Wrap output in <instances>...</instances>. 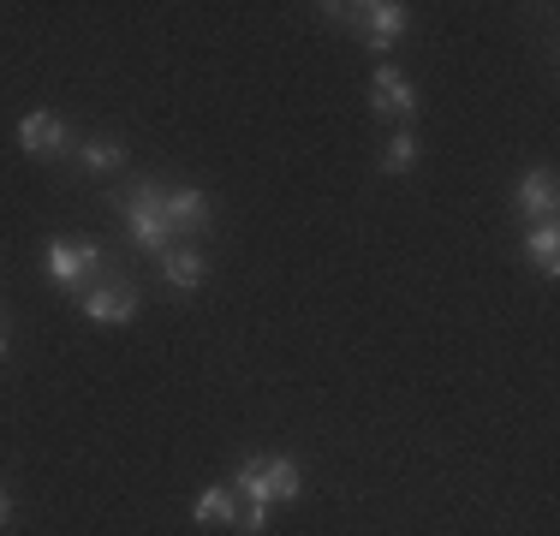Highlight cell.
<instances>
[{"instance_id":"obj_2","label":"cell","mask_w":560,"mask_h":536,"mask_svg":"<svg viewBox=\"0 0 560 536\" xmlns=\"http://www.w3.org/2000/svg\"><path fill=\"white\" fill-rule=\"evenodd\" d=\"M43 268H48V280H55L60 292H72V299H78L90 280L108 275V250H102L96 238H48Z\"/></svg>"},{"instance_id":"obj_3","label":"cell","mask_w":560,"mask_h":536,"mask_svg":"<svg viewBox=\"0 0 560 536\" xmlns=\"http://www.w3.org/2000/svg\"><path fill=\"white\" fill-rule=\"evenodd\" d=\"M226 489L245 494V501H257V506H275V501H299L304 477H299V465H292V459H245Z\"/></svg>"},{"instance_id":"obj_12","label":"cell","mask_w":560,"mask_h":536,"mask_svg":"<svg viewBox=\"0 0 560 536\" xmlns=\"http://www.w3.org/2000/svg\"><path fill=\"white\" fill-rule=\"evenodd\" d=\"M78 167H84V173L126 167V143H119V138H84V143H78Z\"/></svg>"},{"instance_id":"obj_8","label":"cell","mask_w":560,"mask_h":536,"mask_svg":"<svg viewBox=\"0 0 560 536\" xmlns=\"http://www.w3.org/2000/svg\"><path fill=\"white\" fill-rule=\"evenodd\" d=\"M19 143H24V155H36V161H55L66 155V126H60V114H48V107H36V114H24L19 119Z\"/></svg>"},{"instance_id":"obj_6","label":"cell","mask_w":560,"mask_h":536,"mask_svg":"<svg viewBox=\"0 0 560 536\" xmlns=\"http://www.w3.org/2000/svg\"><path fill=\"white\" fill-rule=\"evenodd\" d=\"M162 221L173 226V238L197 245V233L209 226V197L197 191V185H173V191L162 197Z\"/></svg>"},{"instance_id":"obj_9","label":"cell","mask_w":560,"mask_h":536,"mask_svg":"<svg viewBox=\"0 0 560 536\" xmlns=\"http://www.w3.org/2000/svg\"><path fill=\"white\" fill-rule=\"evenodd\" d=\"M513 209H518V214H537V221H555V209H560V185H555V173H549V167L525 173V179L513 185Z\"/></svg>"},{"instance_id":"obj_15","label":"cell","mask_w":560,"mask_h":536,"mask_svg":"<svg viewBox=\"0 0 560 536\" xmlns=\"http://www.w3.org/2000/svg\"><path fill=\"white\" fill-rule=\"evenodd\" d=\"M238 531H245V536H262V531H269V506L250 501V506H245V518H238Z\"/></svg>"},{"instance_id":"obj_10","label":"cell","mask_w":560,"mask_h":536,"mask_svg":"<svg viewBox=\"0 0 560 536\" xmlns=\"http://www.w3.org/2000/svg\"><path fill=\"white\" fill-rule=\"evenodd\" d=\"M155 263H162V280H167L173 292H197V287H203V275H209L203 250H197V245H185V238H179V245H167Z\"/></svg>"},{"instance_id":"obj_16","label":"cell","mask_w":560,"mask_h":536,"mask_svg":"<svg viewBox=\"0 0 560 536\" xmlns=\"http://www.w3.org/2000/svg\"><path fill=\"white\" fill-rule=\"evenodd\" d=\"M7 525H12V494L0 489V531H7Z\"/></svg>"},{"instance_id":"obj_1","label":"cell","mask_w":560,"mask_h":536,"mask_svg":"<svg viewBox=\"0 0 560 536\" xmlns=\"http://www.w3.org/2000/svg\"><path fill=\"white\" fill-rule=\"evenodd\" d=\"M162 197H167V185H155V179H131L126 191L114 197L119 221H126V233H131V245L150 250V257H162L167 245H179L173 226L162 221Z\"/></svg>"},{"instance_id":"obj_14","label":"cell","mask_w":560,"mask_h":536,"mask_svg":"<svg viewBox=\"0 0 560 536\" xmlns=\"http://www.w3.org/2000/svg\"><path fill=\"white\" fill-rule=\"evenodd\" d=\"M418 167V131H394L388 138V150H382V173H411Z\"/></svg>"},{"instance_id":"obj_4","label":"cell","mask_w":560,"mask_h":536,"mask_svg":"<svg viewBox=\"0 0 560 536\" xmlns=\"http://www.w3.org/2000/svg\"><path fill=\"white\" fill-rule=\"evenodd\" d=\"M78 311H84L90 322H131L143 311V292H138V280L131 275H119V268H108L102 280H90L84 292H78Z\"/></svg>"},{"instance_id":"obj_13","label":"cell","mask_w":560,"mask_h":536,"mask_svg":"<svg viewBox=\"0 0 560 536\" xmlns=\"http://www.w3.org/2000/svg\"><path fill=\"white\" fill-rule=\"evenodd\" d=\"M525 257L542 268V275H560V233H555V221H542V226H530L525 233Z\"/></svg>"},{"instance_id":"obj_5","label":"cell","mask_w":560,"mask_h":536,"mask_svg":"<svg viewBox=\"0 0 560 536\" xmlns=\"http://www.w3.org/2000/svg\"><path fill=\"white\" fill-rule=\"evenodd\" d=\"M328 19H335V24H352V31L364 36L376 54H388L399 36H406V19H411V12L399 7V0H370V7H328Z\"/></svg>"},{"instance_id":"obj_11","label":"cell","mask_w":560,"mask_h":536,"mask_svg":"<svg viewBox=\"0 0 560 536\" xmlns=\"http://www.w3.org/2000/svg\"><path fill=\"white\" fill-rule=\"evenodd\" d=\"M191 518H197V525H238V494L226 489V482H209Z\"/></svg>"},{"instance_id":"obj_7","label":"cell","mask_w":560,"mask_h":536,"mask_svg":"<svg viewBox=\"0 0 560 536\" xmlns=\"http://www.w3.org/2000/svg\"><path fill=\"white\" fill-rule=\"evenodd\" d=\"M370 107H376L382 119H411V114H418V90H411L406 72L376 66V78H370Z\"/></svg>"},{"instance_id":"obj_17","label":"cell","mask_w":560,"mask_h":536,"mask_svg":"<svg viewBox=\"0 0 560 536\" xmlns=\"http://www.w3.org/2000/svg\"><path fill=\"white\" fill-rule=\"evenodd\" d=\"M0 358H7V328H0Z\"/></svg>"}]
</instances>
